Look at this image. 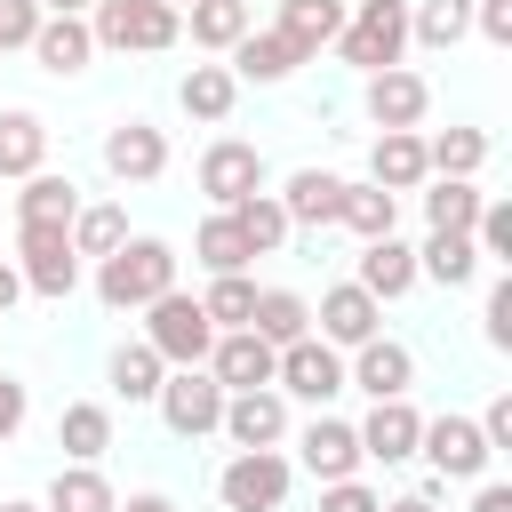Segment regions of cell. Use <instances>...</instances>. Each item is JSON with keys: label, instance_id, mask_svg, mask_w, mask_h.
Here are the masks:
<instances>
[{"label": "cell", "instance_id": "cell-1", "mask_svg": "<svg viewBox=\"0 0 512 512\" xmlns=\"http://www.w3.org/2000/svg\"><path fill=\"white\" fill-rule=\"evenodd\" d=\"M176 264H184V256H176L160 232H128V240L96 264V304H104V312H144L152 296L176 288Z\"/></svg>", "mask_w": 512, "mask_h": 512}, {"label": "cell", "instance_id": "cell-2", "mask_svg": "<svg viewBox=\"0 0 512 512\" xmlns=\"http://www.w3.org/2000/svg\"><path fill=\"white\" fill-rule=\"evenodd\" d=\"M88 40H96V56H168L184 40V16L168 0H96Z\"/></svg>", "mask_w": 512, "mask_h": 512}, {"label": "cell", "instance_id": "cell-3", "mask_svg": "<svg viewBox=\"0 0 512 512\" xmlns=\"http://www.w3.org/2000/svg\"><path fill=\"white\" fill-rule=\"evenodd\" d=\"M400 56H408V0H352V16L336 32V64H352L368 80V72H392Z\"/></svg>", "mask_w": 512, "mask_h": 512}, {"label": "cell", "instance_id": "cell-4", "mask_svg": "<svg viewBox=\"0 0 512 512\" xmlns=\"http://www.w3.org/2000/svg\"><path fill=\"white\" fill-rule=\"evenodd\" d=\"M288 488H296V464L280 448H232L216 464V504L224 512H280Z\"/></svg>", "mask_w": 512, "mask_h": 512}, {"label": "cell", "instance_id": "cell-5", "mask_svg": "<svg viewBox=\"0 0 512 512\" xmlns=\"http://www.w3.org/2000/svg\"><path fill=\"white\" fill-rule=\"evenodd\" d=\"M16 280H24V296H48V304H64L72 288H80V256H72V232L64 224H16Z\"/></svg>", "mask_w": 512, "mask_h": 512}, {"label": "cell", "instance_id": "cell-6", "mask_svg": "<svg viewBox=\"0 0 512 512\" xmlns=\"http://www.w3.org/2000/svg\"><path fill=\"white\" fill-rule=\"evenodd\" d=\"M192 184H200L208 208H240L248 192H272V168H264V152H256L248 136H216V144L192 160Z\"/></svg>", "mask_w": 512, "mask_h": 512}, {"label": "cell", "instance_id": "cell-7", "mask_svg": "<svg viewBox=\"0 0 512 512\" xmlns=\"http://www.w3.org/2000/svg\"><path fill=\"white\" fill-rule=\"evenodd\" d=\"M144 344H152L168 368H200V360H208V344H216V328H208L200 296L168 288V296H152V304H144Z\"/></svg>", "mask_w": 512, "mask_h": 512}, {"label": "cell", "instance_id": "cell-8", "mask_svg": "<svg viewBox=\"0 0 512 512\" xmlns=\"http://www.w3.org/2000/svg\"><path fill=\"white\" fill-rule=\"evenodd\" d=\"M272 392H280V400H304V408H328V400H344V352H336V344H320V336H296V344H280Z\"/></svg>", "mask_w": 512, "mask_h": 512}, {"label": "cell", "instance_id": "cell-9", "mask_svg": "<svg viewBox=\"0 0 512 512\" xmlns=\"http://www.w3.org/2000/svg\"><path fill=\"white\" fill-rule=\"evenodd\" d=\"M152 408H160V424H168L176 440H216V424H224V384H216L208 368H168Z\"/></svg>", "mask_w": 512, "mask_h": 512}, {"label": "cell", "instance_id": "cell-10", "mask_svg": "<svg viewBox=\"0 0 512 512\" xmlns=\"http://www.w3.org/2000/svg\"><path fill=\"white\" fill-rule=\"evenodd\" d=\"M416 456H424V472H432V480H464V488H472V480H488V464H496V456H488V440H480V424H472V416H456V408H448V416H424Z\"/></svg>", "mask_w": 512, "mask_h": 512}, {"label": "cell", "instance_id": "cell-11", "mask_svg": "<svg viewBox=\"0 0 512 512\" xmlns=\"http://www.w3.org/2000/svg\"><path fill=\"white\" fill-rule=\"evenodd\" d=\"M296 440V472H312L320 488L328 480H360V432H352V416H328V408H312V424H296L288 432Z\"/></svg>", "mask_w": 512, "mask_h": 512}, {"label": "cell", "instance_id": "cell-12", "mask_svg": "<svg viewBox=\"0 0 512 512\" xmlns=\"http://www.w3.org/2000/svg\"><path fill=\"white\" fill-rule=\"evenodd\" d=\"M312 336L336 344V352H360L368 336H384V304H376L360 280H328L320 304H312Z\"/></svg>", "mask_w": 512, "mask_h": 512}, {"label": "cell", "instance_id": "cell-13", "mask_svg": "<svg viewBox=\"0 0 512 512\" xmlns=\"http://www.w3.org/2000/svg\"><path fill=\"white\" fill-rule=\"evenodd\" d=\"M96 160H104L112 184H160V176H168V128H152V120H112L104 144H96Z\"/></svg>", "mask_w": 512, "mask_h": 512}, {"label": "cell", "instance_id": "cell-14", "mask_svg": "<svg viewBox=\"0 0 512 512\" xmlns=\"http://www.w3.org/2000/svg\"><path fill=\"white\" fill-rule=\"evenodd\" d=\"M344 392H368V400H408L416 392V352L400 336H368L360 352H344Z\"/></svg>", "mask_w": 512, "mask_h": 512}, {"label": "cell", "instance_id": "cell-15", "mask_svg": "<svg viewBox=\"0 0 512 512\" xmlns=\"http://www.w3.org/2000/svg\"><path fill=\"white\" fill-rule=\"evenodd\" d=\"M352 432H360V464H416L424 408H416V400H368V416H360Z\"/></svg>", "mask_w": 512, "mask_h": 512}, {"label": "cell", "instance_id": "cell-16", "mask_svg": "<svg viewBox=\"0 0 512 512\" xmlns=\"http://www.w3.org/2000/svg\"><path fill=\"white\" fill-rule=\"evenodd\" d=\"M360 104H368L376 136H384V128H424V112H432V80L408 72V64H392V72H368V80H360Z\"/></svg>", "mask_w": 512, "mask_h": 512}, {"label": "cell", "instance_id": "cell-17", "mask_svg": "<svg viewBox=\"0 0 512 512\" xmlns=\"http://www.w3.org/2000/svg\"><path fill=\"white\" fill-rule=\"evenodd\" d=\"M232 448H288V432H296V416H288V400L264 384V392H224V424H216Z\"/></svg>", "mask_w": 512, "mask_h": 512}, {"label": "cell", "instance_id": "cell-18", "mask_svg": "<svg viewBox=\"0 0 512 512\" xmlns=\"http://www.w3.org/2000/svg\"><path fill=\"white\" fill-rule=\"evenodd\" d=\"M200 368H208L224 392H264V384H272V368H280V352H272L256 328H224V336L208 344V360H200Z\"/></svg>", "mask_w": 512, "mask_h": 512}, {"label": "cell", "instance_id": "cell-19", "mask_svg": "<svg viewBox=\"0 0 512 512\" xmlns=\"http://www.w3.org/2000/svg\"><path fill=\"white\" fill-rule=\"evenodd\" d=\"M336 192H344V176H336V168H288L272 200H280L288 232H328V224H336Z\"/></svg>", "mask_w": 512, "mask_h": 512}, {"label": "cell", "instance_id": "cell-20", "mask_svg": "<svg viewBox=\"0 0 512 512\" xmlns=\"http://www.w3.org/2000/svg\"><path fill=\"white\" fill-rule=\"evenodd\" d=\"M352 280H360L376 304H400V296L416 288V248H408L400 232H384V240H360V256H352Z\"/></svg>", "mask_w": 512, "mask_h": 512}, {"label": "cell", "instance_id": "cell-21", "mask_svg": "<svg viewBox=\"0 0 512 512\" xmlns=\"http://www.w3.org/2000/svg\"><path fill=\"white\" fill-rule=\"evenodd\" d=\"M344 16H352V0H280V8H272V32H280V40L312 64L320 48H336Z\"/></svg>", "mask_w": 512, "mask_h": 512}, {"label": "cell", "instance_id": "cell-22", "mask_svg": "<svg viewBox=\"0 0 512 512\" xmlns=\"http://www.w3.org/2000/svg\"><path fill=\"white\" fill-rule=\"evenodd\" d=\"M32 64H40L48 80H80V72L96 64L88 16H40V32H32Z\"/></svg>", "mask_w": 512, "mask_h": 512}, {"label": "cell", "instance_id": "cell-23", "mask_svg": "<svg viewBox=\"0 0 512 512\" xmlns=\"http://www.w3.org/2000/svg\"><path fill=\"white\" fill-rule=\"evenodd\" d=\"M424 176H432V168H424V128H384V136L368 144V184H376V192L400 200V192H416Z\"/></svg>", "mask_w": 512, "mask_h": 512}, {"label": "cell", "instance_id": "cell-24", "mask_svg": "<svg viewBox=\"0 0 512 512\" xmlns=\"http://www.w3.org/2000/svg\"><path fill=\"white\" fill-rule=\"evenodd\" d=\"M224 72H232L240 88H280V80H296V72H304V56H296V48L264 24V32H248V40L224 56Z\"/></svg>", "mask_w": 512, "mask_h": 512}, {"label": "cell", "instance_id": "cell-25", "mask_svg": "<svg viewBox=\"0 0 512 512\" xmlns=\"http://www.w3.org/2000/svg\"><path fill=\"white\" fill-rule=\"evenodd\" d=\"M40 168H48V120H40L32 104H0V176L24 184V176H40Z\"/></svg>", "mask_w": 512, "mask_h": 512}, {"label": "cell", "instance_id": "cell-26", "mask_svg": "<svg viewBox=\"0 0 512 512\" xmlns=\"http://www.w3.org/2000/svg\"><path fill=\"white\" fill-rule=\"evenodd\" d=\"M160 376H168V360H160L144 336L112 344V360H104V384H112V400H128V408H152V400H160Z\"/></svg>", "mask_w": 512, "mask_h": 512}, {"label": "cell", "instance_id": "cell-27", "mask_svg": "<svg viewBox=\"0 0 512 512\" xmlns=\"http://www.w3.org/2000/svg\"><path fill=\"white\" fill-rule=\"evenodd\" d=\"M56 448H64V464H104V448H112V400H64L56 408Z\"/></svg>", "mask_w": 512, "mask_h": 512}, {"label": "cell", "instance_id": "cell-28", "mask_svg": "<svg viewBox=\"0 0 512 512\" xmlns=\"http://www.w3.org/2000/svg\"><path fill=\"white\" fill-rule=\"evenodd\" d=\"M184 32H192L200 56H232V48L256 32V8H248V0H192V8H184Z\"/></svg>", "mask_w": 512, "mask_h": 512}, {"label": "cell", "instance_id": "cell-29", "mask_svg": "<svg viewBox=\"0 0 512 512\" xmlns=\"http://www.w3.org/2000/svg\"><path fill=\"white\" fill-rule=\"evenodd\" d=\"M232 104H240V80H232L224 64H192V72L176 80V112H184V120H200V128H224V120H232Z\"/></svg>", "mask_w": 512, "mask_h": 512}, {"label": "cell", "instance_id": "cell-30", "mask_svg": "<svg viewBox=\"0 0 512 512\" xmlns=\"http://www.w3.org/2000/svg\"><path fill=\"white\" fill-rule=\"evenodd\" d=\"M488 264H480V248H472V232H424V248H416V280H432V288H472Z\"/></svg>", "mask_w": 512, "mask_h": 512}, {"label": "cell", "instance_id": "cell-31", "mask_svg": "<svg viewBox=\"0 0 512 512\" xmlns=\"http://www.w3.org/2000/svg\"><path fill=\"white\" fill-rule=\"evenodd\" d=\"M416 192H424V232H472L480 208H488V192L464 184V176H424Z\"/></svg>", "mask_w": 512, "mask_h": 512}, {"label": "cell", "instance_id": "cell-32", "mask_svg": "<svg viewBox=\"0 0 512 512\" xmlns=\"http://www.w3.org/2000/svg\"><path fill=\"white\" fill-rule=\"evenodd\" d=\"M336 224H344L352 240H384V232H400V200L376 192L368 176H344V192H336Z\"/></svg>", "mask_w": 512, "mask_h": 512}, {"label": "cell", "instance_id": "cell-33", "mask_svg": "<svg viewBox=\"0 0 512 512\" xmlns=\"http://www.w3.org/2000/svg\"><path fill=\"white\" fill-rule=\"evenodd\" d=\"M456 40H472V0H408V48L448 56Z\"/></svg>", "mask_w": 512, "mask_h": 512}, {"label": "cell", "instance_id": "cell-34", "mask_svg": "<svg viewBox=\"0 0 512 512\" xmlns=\"http://www.w3.org/2000/svg\"><path fill=\"white\" fill-rule=\"evenodd\" d=\"M112 504H120V488L104 480V464H56V480L40 496V512H112Z\"/></svg>", "mask_w": 512, "mask_h": 512}, {"label": "cell", "instance_id": "cell-35", "mask_svg": "<svg viewBox=\"0 0 512 512\" xmlns=\"http://www.w3.org/2000/svg\"><path fill=\"white\" fill-rule=\"evenodd\" d=\"M424 168L432 176H464V184H480V168H488V128H440V136H424Z\"/></svg>", "mask_w": 512, "mask_h": 512}, {"label": "cell", "instance_id": "cell-36", "mask_svg": "<svg viewBox=\"0 0 512 512\" xmlns=\"http://www.w3.org/2000/svg\"><path fill=\"white\" fill-rule=\"evenodd\" d=\"M72 216H80V184H72V176H56V168L24 176V192H16V224H64V232H72Z\"/></svg>", "mask_w": 512, "mask_h": 512}, {"label": "cell", "instance_id": "cell-37", "mask_svg": "<svg viewBox=\"0 0 512 512\" xmlns=\"http://www.w3.org/2000/svg\"><path fill=\"white\" fill-rule=\"evenodd\" d=\"M248 328L280 352V344H296V336H312V296H296V288H256V312H248Z\"/></svg>", "mask_w": 512, "mask_h": 512}, {"label": "cell", "instance_id": "cell-38", "mask_svg": "<svg viewBox=\"0 0 512 512\" xmlns=\"http://www.w3.org/2000/svg\"><path fill=\"white\" fill-rule=\"evenodd\" d=\"M120 240H128V208H120V200H80V216H72V256H80V264H104Z\"/></svg>", "mask_w": 512, "mask_h": 512}, {"label": "cell", "instance_id": "cell-39", "mask_svg": "<svg viewBox=\"0 0 512 512\" xmlns=\"http://www.w3.org/2000/svg\"><path fill=\"white\" fill-rule=\"evenodd\" d=\"M192 256H200V272H208V280H216V272H248V264H256V248L240 240V224H232L224 208H208V216H200Z\"/></svg>", "mask_w": 512, "mask_h": 512}, {"label": "cell", "instance_id": "cell-40", "mask_svg": "<svg viewBox=\"0 0 512 512\" xmlns=\"http://www.w3.org/2000/svg\"><path fill=\"white\" fill-rule=\"evenodd\" d=\"M200 312H208L216 336H224V328H248V312H256V272H216V280L200 288Z\"/></svg>", "mask_w": 512, "mask_h": 512}, {"label": "cell", "instance_id": "cell-41", "mask_svg": "<svg viewBox=\"0 0 512 512\" xmlns=\"http://www.w3.org/2000/svg\"><path fill=\"white\" fill-rule=\"evenodd\" d=\"M232 224H240V240L256 248V256H272V248H288V216H280V200L272 192H248L240 208H224Z\"/></svg>", "mask_w": 512, "mask_h": 512}, {"label": "cell", "instance_id": "cell-42", "mask_svg": "<svg viewBox=\"0 0 512 512\" xmlns=\"http://www.w3.org/2000/svg\"><path fill=\"white\" fill-rule=\"evenodd\" d=\"M480 336H488V352H512V272H488V296H480Z\"/></svg>", "mask_w": 512, "mask_h": 512}, {"label": "cell", "instance_id": "cell-43", "mask_svg": "<svg viewBox=\"0 0 512 512\" xmlns=\"http://www.w3.org/2000/svg\"><path fill=\"white\" fill-rule=\"evenodd\" d=\"M472 248H480V264H512V208H504V200H488V208H480Z\"/></svg>", "mask_w": 512, "mask_h": 512}, {"label": "cell", "instance_id": "cell-44", "mask_svg": "<svg viewBox=\"0 0 512 512\" xmlns=\"http://www.w3.org/2000/svg\"><path fill=\"white\" fill-rule=\"evenodd\" d=\"M40 16H48L40 0H0V56H8V48H32Z\"/></svg>", "mask_w": 512, "mask_h": 512}, {"label": "cell", "instance_id": "cell-45", "mask_svg": "<svg viewBox=\"0 0 512 512\" xmlns=\"http://www.w3.org/2000/svg\"><path fill=\"white\" fill-rule=\"evenodd\" d=\"M320 512H384V488H368V480H328V488H320Z\"/></svg>", "mask_w": 512, "mask_h": 512}, {"label": "cell", "instance_id": "cell-46", "mask_svg": "<svg viewBox=\"0 0 512 512\" xmlns=\"http://www.w3.org/2000/svg\"><path fill=\"white\" fill-rule=\"evenodd\" d=\"M472 424H480V440H488V456H512V392H496V400H488V408H480Z\"/></svg>", "mask_w": 512, "mask_h": 512}, {"label": "cell", "instance_id": "cell-47", "mask_svg": "<svg viewBox=\"0 0 512 512\" xmlns=\"http://www.w3.org/2000/svg\"><path fill=\"white\" fill-rule=\"evenodd\" d=\"M24 416H32V384H16V376L0 368V448L24 432Z\"/></svg>", "mask_w": 512, "mask_h": 512}, {"label": "cell", "instance_id": "cell-48", "mask_svg": "<svg viewBox=\"0 0 512 512\" xmlns=\"http://www.w3.org/2000/svg\"><path fill=\"white\" fill-rule=\"evenodd\" d=\"M472 32L488 48H512V0H472Z\"/></svg>", "mask_w": 512, "mask_h": 512}, {"label": "cell", "instance_id": "cell-49", "mask_svg": "<svg viewBox=\"0 0 512 512\" xmlns=\"http://www.w3.org/2000/svg\"><path fill=\"white\" fill-rule=\"evenodd\" d=\"M440 488H448V480H432V472H424V488H408V496H392L384 512H440Z\"/></svg>", "mask_w": 512, "mask_h": 512}, {"label": "cell", "instance_id": "cell-50", "mask_svg": "<svg viewBox=\"0 0 512 512\" xmlns=\"http://www.w3.org/2000/svg\"><path fill=\"white\" fill-rule=\"evenodd\" d=\"M464 512H512V488L504 480H472V504Z\"/></svg>", "mask_w": 512, "mask_h": 512}, {"label": "cell", "instance_id": "cell-51", "mask_svg": "<svg viewBox=\"0 0 512 512\" xmlns=\"http://www.w3.org/2000/svg\"><path fill=\"white\" fill-rule=\"evenodd\" d=\"M112 512H184V504H176L168 488H136V496H120Z\"/></svg>", "mask_w": 512, "mask_h": 512}, {"label": "cell", "instance_id": "cell-52", "mask_svg": "<svg viewBox=\"0 0 512 512\" xmlns=\"http://www.w3.org/2000/svg\"><path fill=\"white\" fill-rule=\"evenodd\" d=\"M16 304H24V280H16V264H8V256H0V320H8V312H16Z\"/></svg>", "mask_w": 512, "mask_h": 512}, {"label": "cell", "instance_id": "cell-53", "mask_svg": "<svg viewBox=\"0 0 512 512\" xmlns=\"http://www.w3.org/2000/svg\"><path fill=\"white\" fill-rule=\"evenodd\" d=\"M40 8H48V16H88L96 0H40Z\"/></svg>", "mask_w": 512, "mask_h": 512}, {"label": "cell", "instance_id": "cell-54", "mask_svg": "<svg viewBox=\"0 0 512 512\" xmlns=\"http://www.w3.org/2000/svg\"><path fill=\"white\" fill-rule=\"evenodd\" d=\"M0 512H40V496H0Z\"/></svg>", "mask_w": 512, "mask_h": 512}, {"label": "cell", "instance_id": "cell-55", "mask_svg": "<svg viewBox=\"0 0 512 512\" xmlns=\"http://www.w3.org/2000/svg\"><path fill=\"white\" fill-rule=\"evenodd\" d=\"M168 8H176V16H184V8H192V0H168Z\"/></svg>", "mask_w": 512, "mask_h": 512}]
</instances>
